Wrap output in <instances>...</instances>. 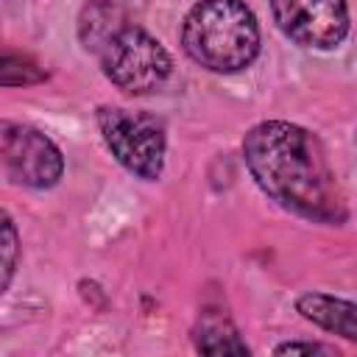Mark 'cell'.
Masks as SVG:
<instances>
[{
  "mask_svg": "<svg viewBox=\"0 0 357 357\" xmlns=\"http://www.w3.org/2000/svg\"><path fill=\"white\" fill-rule=\"evenodd\" d=\"M126 0H86L78 17V36L86 50L100 53L106 42L126 28Z\"/></svg>",
  "mask_w": 357,
  "mask_h": 357,
  "instance_id": "obj_8",
  "label": "cell"
},
{
  "mask_svg": "<svg viewBox=\"0 0 357 357\" xmlns=\"http://www.w3.org/2000/svg\"><path fill=\"white\" fill-rule=\"evenodd\" d=\"M273 351H276V354H337L335 346L310 343V340H287V343L276 346Z\"/></svg>",
  "mask_w": 357,
  "mask_h": 357,
  "instance_id": "obj_12",
  "label": "cell"
},
{
  "mask_svg": "<svg viewBox=\"0 0 357 357\" xmlns=\"http://www.w3.org/2000/svg\"><path fill=\"white\" fill-rule=\"evenodd\" d=\"M100 64L106 78L128 95L159 89L173 70V61L162 42L134 25H126L106 42V47L100 50Z\"/></svg>",
  "mask_w": 357,
  "mask_h": 357,
  "instance_id": "obj_4",
  "label": "cell"
},
{
  "mask_svg": "<svg viewBox=\"0 0 357 357\" xmlns=\"http://www.w3.org/2000/svg\"><path fill=\"white\" fill-rule=\"evenodd\" d=\"M17 265V231L8 215H3V287H8Z\"/></svg>",
  "mask_w": 357,
  "mask_h": 357,
  "instance_id": "obj_11",
  "label": "cell"
},
{
  "mask_svg": "<svg viewBox=\"0 0 357 357\" xmlns=\"http://www.w3.org/2000/svg\"><path fill=\"white\" fill-rule=\"evenodd\" d=\"M195 349L204 354H248V346L240 340L234 324L215 312L201 315L195 329Z\"/></svg>",
  "mask_w": 357,
  "mask_h": 357,
  "instance_id": "obj_9",
  "label": "cell"
},
{
  "mask_svg": "<svg viewBox=\"0 0 357 357\" xmlns=\"http://www.w3.org/2000/svg\"><path fill=\"white\" fill-rule=\"evenodd\" d=\"M184 53L212 70H245L259 53V25L243 0H198L181 25Z\"/></svg>",
  "mask_w": 357,
  "mask_h": 357,
  "instance_id": "obj_2",
  "label": "cell"
},
{
  "mask_svg": "<svg viewBox=\"0 0 357 357\" xmlns=\"http://www.w3.org/2000/svg\"><path fill=\"white\" fill-rule=\"evenodd\" d=\"M42 78H45V73H42L28 56L11 53V50L3 53V61H0V84H3V86L36 84V81H42Z\"/></svg>",
  "mask_w": 357,
  "mask_h": 357,
  "instance_id": "obj_10",
  "label": "cell"
},
{
  "mask_svg": "<svg viewBox=\"0 0 357 357\" xmlns=\"http://www.w3.org/2000/svg\"><path fill=\"white\" fill-rule=\"evenodd\" d=\"M98 128L112 156L139 178H159L165 167V128L145 112L120 106H103L98 112Z\"/></svg>",
  "mask_w": 357,
  "mask_h": 357,
  "instance_id": "obj_3",
  "label": "cell"
},
{
  "mask_svg": "<svg viewBox=\"0 0 357 357\" xmlns=\"http://www.w3.org/2000/svg\"><path fill=\"white\" fill-rule=\"evenodd\" d=\"M254 181L287 212L315 223H343L346 201L318 137L296 123L265 120L243 139Z\"/></svg>",
  "mask_w": 357,
  "mask_h": 357,
  "instance_id": "obj_1",
  "label": "cell"
},
{
  "mask_svg": "<svg viewBox=\"0 0 357 357\" xmlns=\"http://www.w3.org/2000/svg\"><path fill=\"white\" fill-rule=\"evenodd\" d=\"M0 153L6 176L17 184L45 190L53 187L64 173L61 151L42 131L6 120L0 128Z\"/></svg>",
  "mask_w": 357,
  "mask_h": 357,
  "instance_id": "obj_5",
  "label": "cell"
},
{
  "mask_svg": "<svg viewBox=\"0 0 357 357\" xmlns=\"http://www.w3.org/2000/svg\"><path fill=\"white\" fill-rule=\"evenodd\" d=\"M271 14L287 39L315 50L337 47L349 31L346 0H271Z\"/></svg>",
  "mask_w": 357,
  "mask_h": 357,
  "instance_id": "obj_6",
  "label": "cell"
},
{
  "mask_svg": "<svg viewBox=\"0 0 357 357\" xmlns=\"http://www.w3.org/2000/svg\"><path fill=\"white\" fill-rule=\"evenodd\" d=\"M296 310L315 326L357 343V301L335 298L326 293H304L298 296Z\"/></svg>",
  "mask_w": 357,
  "mask_h": 357,
  "instance_id": "obj_7",
  "label": "cell"
}]
</instances>
